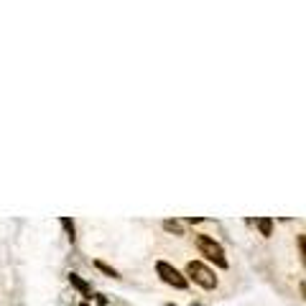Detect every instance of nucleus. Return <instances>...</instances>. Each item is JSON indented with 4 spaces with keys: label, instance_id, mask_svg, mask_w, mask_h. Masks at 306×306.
I'll use <instances>...</instances> for the list:
<instances>
[{
    "label": "nucleus",
    "instance_id": "nucleus-1",
    "mask_svg": "<svg viewBox=\"0 0 306 306\" xmlns=\"http://www.w3.org/2000/svg\"><path fill=\"white\" fill-rule=\"evenodd\" d=\"M194 242H196L199 253H202L207 260H212V263L217 266V268H227L225 250H222V245H220L217 240H212L209 235H196V237H194Z\"/></svg>",
    "mask_w": 306,
    "mask_h": 306
},
{
    "label": "nucleus",
    "instance_id": "nucleus-2",
    "mask_svg": "<svg viewBox=\"0 0 306 306\" xmlns=\"http://www.w3.org/2000/svg\"><path fill=\"white\" fill-rule=\"evenodd\" d=\"M187 275L196 283V286H202V288H207V291H212L214 286H217V275H214L202 260H189L187 263Z\"/></svg>",
    "mask_w": 306,
    "mask_h": 306
},
{
    "label": "nucleus",
    "instance_id": "nucleus-3",
    "mask_svg": "<svg viewBox=\"0 0 306 306\" xmlns=\"http://www.w3.org/2000/svg\"><path fill=\"white\" fill-rule=\"evenodd\" d=\"M156 273L161 275V281L174 286V288H187V275H181L171 263H166V260H158L156 263Z\"/></svg>",
    "mask_w": 306,
    "mask_h": 306
},
{
    "label": "nucleus",
    "instance_id": "nucleus-4",
    "mask_svg": "<svg viewBox=\"0 0 306 306\" xmlns=\"http://www.w3.org/2000/svg\"><path fill=\"white\" fill-rule=\"evenodd\" d=\"M250 225H258V230H260V235H263V237H270V235H273V220H270V217L250 220Z\"/></svg>",
    "mask_w": 306,
    "mask_h": 306
},
{
    "label": "nucleus",
    "instance_id": "nucleus-5",
    "mask_svg": "<svg viewBox=\"0 0 306 306\" xmlns=\"http://www.w3.org/2000/svg\"><path fill=\"white\" fill-rule=\"evenodd\" d=\"M69 283L76 288V291H79V294H84V296H89V283L84 281V278H79V275H76V273H69Z\"/></svg>",
    "mask_w": 306,
    "mask_h": 306
},
{
    "label": "nucleus",
    "instance_id": "nucleus-6",
    "mask_svg": "<svg viewBox=\"0 0 306 306\" xmlns=\"http://www.w3.org/2000/svg\"><path fill=\"white\" fill-rule=\"evenodd\" d=\"M163 230H166V232H174V235H184L179 220H163Z\"/></svg>",
    "mask_w": 306,
    "mask_h": 306
},
{
    "label": "nucleus",
    "instance_id": "nucleus-7",
    "mask_svg": "<svg viewBox=\"0 0 306 306\" xmlns=\"http://www.w3.org/2000/svg\"><path fill=\"white\" fill-rule=\"evenodd\" d=\"M95 268L97 270H102L105 275H110V278H120V273L113 268V266H107V263H102V260H95Z\"/></svg>",
    "mask_w": 306,
    "mask_h": 306
},
{
    "label": "nucleus",
    "instance_id": "nucleus-8",
    "mask_svg": "<svg viewBox=\"0 0 306 306\" xmlns=\"http://www.w3.org/2000/svg\"><path fill=\"white\" fill-rule=\"evenodd\" d=\"M61 227L67 230V235H69V240L74 242V222L69 220V217H61Z\"/></svg>",
    "mask_w": 306,
    "mask_h": 306
},
{
    "label": "nucleus",
    "instance_id": "nucleus-9",
    "mask_svg": "<svg viewBox=\"0 0 306 306\" xmlns=\"http://www.w3.org/2000/svg\"><path fill=\"white\" fill-rule=\"evenodd\" d=\"M296 242H299V258H301V263H306V237L299 235Z\"/></svg>",
    "mask_w": 306,
    "mask_h": 306
},
{
    "label": "nucleus",
    "instance_id": "nucleus-10",
    "mask_svg": "<svg viewBox=\"0 0 306 306\" xmlns=\"http://www.w3.org/2000/svg\"><path fill=\"white\" fill-rule=\"evenodd\" d=\"M79 306H89V304H87V301H82V304H79Z\"/></svg>",
    "mask_w": 306,
    "mask_h": 306
}]
</instances>
